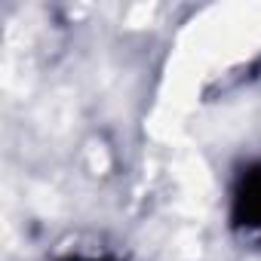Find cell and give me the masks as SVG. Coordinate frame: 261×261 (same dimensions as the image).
<instances>
[{"label":"cell","mask_w":261,"mask_h":261,"mask_svg":"<svg viewBox=\"0 0 261 261\" xmlns=\"http://www.w3.org/2000/svg\"><path fill=\"white\" fill-rule=\"evenodd\" d=\"M233 221L246 224L249 230H261V163L240 175L233 191Z\"/></svg>","instance_id":"obj_1"},{"label":"cell","mask_w":261,"mask_h":261,"mask_svg":"<svg viewBox=\"0 0 261 261\" xmlns=\"http://www.w3.org/2000/svg\"><path fill=\"white\" fill-rule=\"evenodd\" d=\"M62 261H120V258H111V255H71V258H62Z\"/></svg>","instance_id":"obj_2"}]
</instances>
